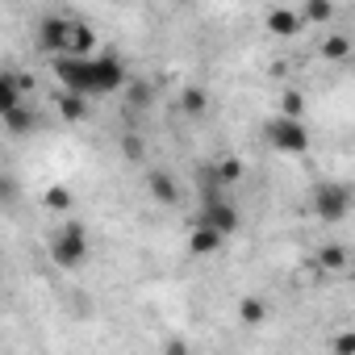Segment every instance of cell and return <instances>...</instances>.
<instances>
[{
	"mask_svg": "<svg viewBox=\"0 0 355 355\" xmlns=\"http://www.w3.org/2000/svg\"><path fill=\"white\" fill-rule=\"evenodd\" d=\"M180 109H184V113H193V117H197V113H205V109H209V92H205V88H197V84H193V88H184V92H180Z\"/></svg>",
	"mask_w": 355,
	"mask_h": 355,
	"instance_id": "obj_21",
	"label": "cell"
},
{
	"mask_svg": "<svg viewBox=\"0 0 355 355\" xmlns=\"http://www.w3.org/2000/svg\"><path fill=\"white\" fill-rule=\"evenodd\" d=\"M67 26H71V17H63V13H46L42 21H38V46L46 51V55H63V46H67Z\"/></svg>",
	"mask_w": 355,
	"mask_h": 355,
	"instance_id": "obj_7",
	"label": "cell"
},
{
	"mask_svg": "<svg viewBox=\"0 0 355 355\" xmlns=\"http://www.w3.org/2000/svg\"><path fill=\"white\" fill-rule=\"evenodd\" d=\"M46 251H51V259H55L59 268L76 272L80 263H88L92 243H88V230H84L80 222H67V226H59V230L46 239Z\"/></svg>",
	"mask_w": 355,
	"mask_h": 355,
	"instance_id": "obj_1",
	"label": "cell"
},
{
	"mask_svg": "<svg viewBox=\"0 0 355 355\" xmlns=\"http://www.w3.org/2000/svg\"><path fill=\"white\" fill-rule=\"evenodd\" d=\"M121 92H125V101H130L134 109H146V105H150V84H142V80H134V84H125Z\"/></svg>",
	"mask_w": 355,
	"mask_h": 355,
	"instance_id": "obj_23",
	"label": "cell"
},
{
	"mask_svg": "<svg viewBox=\"0 0 355 355\" xmlns=\"http://www.w3.org/2000/svg\"><path fill=\"white\" fill-rule=\"evenodd\" d=\"M347 55H351V38H347V34H326V38H322V59L343 63Z\"/></svg>",
	"mask_w": 355,
	"mask_h": 355,
	"instance_id": "obj_20",
	"label": "cell"
},
{
	"mask_svg": "<svg viewBox=\"0 0 355 355\" xmlns=\"http://www.w3.org/2000/svg\"><path fill=\"white\" fill-rule=\"evenodd\" d=\"M263 134H268V142L280 150V155H305L309 150V130H305V121L301 117H272L268 125H263Z\"/></svg>",
	"mask_w": 355,
	"mask_h": 355,
	"instance_id": "obj_2",
	"label": "cell"
},
{
	"mask_svg": "<svg viewBox=\"0 0 355 355\" xmlns=\"http://www.w3.org/2000/svg\"><path fill=\"white\" fill-rule=\"evenodd\" d=\"M222 234L218 230H209V226H201V222H193V230H189V255H197V259H209V255H218L222 251Z\"/></svg>",
	"mask_w": 355,
	"mask_h": 355,
	"instance_id": "obj_11",
	"label": "cell"
},
{
	"mask_svg": "<svg viewBox=\"0 0 355 355\" xmlns=\"http://www.w3.org/2000/svg\"><path fill=\"white\" fill-rule=\"evenodd\" d=\"M55 76H59L63 92H76V96L92 101V59H71V55H59V59H55Z\"/></svg>",
	"mask_w": 355,
	"mask_h": 355,
	"instance_id": "obj_5",
	"label": "cell"
},
{
	"mask_svg": "<svg viewBox=\"0 0 355 355\" xmlns=\"http://www.w3.org/2000/svg\"><path fill=\"white\" fill-rule=\"evenodd\" d=\"M17 180H13V175H0V205H13L17 201Z\"/></svg>",
	"mask_w": 355,
	"mask_h": 355,
	"instance_id": "obj_24",
	"label": "cell"
},
{
	"mask_svg": "<svg viewBox=\"0 0 355 355\" xmlns=\"http://www.w3.org/2000/svg\"><path fill=\"white\" fill-rule=\"evenodd\" d=\"M301 13L297 9H288V5H276V9H268V30L272 34H280V38H293V34H301Z\"/></svg>",
	"mask_w": 355,
	"mask_h": 355,
	"instance_id": "obj_14",
	"label": "cell"
},
{
	"mask_svg": "<svg viewBox=\"0 0 355 355\" xmlns=\"http://www.w3.org/2000/svg\"><path fill=\"white\" fill-rule=\"evenodd\" d=\"M239 322H243V326H263V322H268V301L255 297V293H247V297L239 301Z\"/></svg>",
	"mask_w": 355,
	"mask_h": 355,
	"instance_id": "obj_16",
	"label": "cell"
},
{
	"mask_svg": "<svg viewBox=\"0 0 355 355\" xmlns=\"http://www.w3.org/2000/svg\"><path fill=\"white\" fill-rule=\"evenodd\" d=\"M130 84L121 55H92V96H113Z\"/></svg>",
	"mask_w": 355,
	"mask_h": 355,
	"instance_id": "obj_4",
	"label": "cell"
},
{
	"mask_svg": "<svg viewBox=\"0 0 355 355\" xmlns=\"http://www.w3.org/2000/svg\"><path fill=\"white\" fill-rule=\"evenodd\" d=\"M34 92V80L30 76H17V71H0V117H5L9 109L26 105Z\"/></svg>",
	"mask_w": 355,
	"mask_h": 355,
	"instance_id": "obj_8",
	"label": "cell"
},
{
	"mask_svg": "<svg viewBox=\"0 0 355 355\" xmlns=\"http://www.w3.org/2000/svg\"><path fill=\"white\" fill-rule=\"evenodd\" d=\"M121 155L138 163V159H142V138H134V134H125V138H121Z\"/></svg>",
	"mask_w": 355,
	"mask_h": 355,
	"instance_id": "obj_26",
	"label": "cell"
},
{
	"mask_svg": "<svg viewBox=\"0 0 355 355\" xmlns=\"http://www.w3.org/2000/svg\"><path fill=\"white\" fill-rule=\"evenodd\" d=\"M301 109H305V96L297 88H284L280 92V117H301Z\"/></svg>",
	"mask_w": 355,
	"mask_h": 355,
	"instance_id": "obj_22",
	"label": "cell"
},
{
	"mask_svg": "<svg viewBox=\"0 0 355 355\" xmlns=\"http://www.w3.org/2000/svg\"><path fill=\"white\" fill-rule=\"evenodd\" d=\"M239 180H243V159L239 155H222V159L209 163V184H218V193L226 184H239Z\"/></svg>",
	"mask_w": 355,
	"mask_h": 355,
	"instance_id": "obj_13",
	"label": "cell"
},
{
	"mask_svg": "<svg viewBox=\"0 0 355 355\" xmlns=\"http://www.w3.org/2000/svg\"><path fill=\"white\" fill-rule=\"evenodd\" d=\"M297 13H301V21H318V26H326L338 9L330 5V0H305V5H301Z\"/></svg>",
	"mask_w": 355,
	"mask_h": 355,
	"instance_id": "obj_19",
	"label": "cell"
},
{
	"mask_svg": "<svg viewBox=\"0 0 355 355\" xmlns=\"http://www.w3.org/2000/svg\"><path fill=\"white\" fill-rule=\"evenodd\" d=\"M92 51H96V34H92V26H88V21H76V17H71V26H67V46H63V55H71V59H92Z\"/></svg>",
	"mask_w": 355,
	"mask_h": 355,
	"instance_id": "obj_10",
	"label": "cell"
},
{
	"mask_svg": "<svg viewBox=\"0 0 355 355\" xmlns=\"http://www.w3.org/2000/svg\"><path fill=\"white\" fill-rule=\"evenodd\" d=\"M163 355H193V347H189V338H167Z\"/></svg>",
	"mask_w": 355,
	"mask_h": 355,
	"instance_id": "obj_27",
	"label": "cell"
},
{
	"mask_svg": "<svg viewBox=\"0 0 355 355\" xmlns=\"http://www.w3.org/2000/svg\"><path fill=\"white\" fill-rule=\"evenodd\" d=\"M334 355H355V334L351 330H338L334 334Z\"/></svg>",
	"mask_w": 355,
	"mask_h": 355,
	"instance_id": "obj_25",
	"label": "cell"
},
{
	"mask_svg": "<svg viewBox=\"0 0 355 355\" xmlns=\"http://www.w3.org/2000/svg\"><path fill=\"white\" fill-rule=\"evenodd\" d=\"M313 209H318V218L322 222H343L347 214H351V184H334V180H326L318 193H313Z\"/></svg>",
	"mask_w": 355,
	"mask_h": 355,
	"instance_id": "obj_6",
	"label": "cell"
},
{
	"mask_svg": "<svg viewBox=\"0 0 355 355\" xmlns=\"http://www.w3.org/2000/svg\"><path fill=\"white\" fill-rule=\"evenodd\" d=\"M146 189H150V197L159 205H175V201H180V184H175L171 171H163V167H150L146 171Z\"/></svg>",
	"mask_w": 355,
	"mask_h": 355,
	"instance_id": "obj_12",
	"label": "cell"
},
{
	"mask_svg": "<svg viewBox=\"0 0 355 355\" xmlns=\"http://www.w3.org/2000/svg\"><path fill=\"white\" fill-rule=\"evenodd\" d=\"M197 222L201 226H209V230H218L222 239H230L234 230H239V209H234V201H226L218 189H209L205 193V201H201V214H197Z\"/></svg>",
	"mask_w": 355,
	"mask_h": 355,
	"instance_id": "obj_3",
	"label": "cell"
},
{
	"mask_svg": "<svg viewBox=\"0 0 355 355\" xmlns=\"http://www.w3.org/2000/svg\"><path fill=\"white\" fill-rule=\"evenodd\" d=\"M347 259H351V255H347V247H338V243H326V247L318 251V268H322V272H343Z\"/></svg>",
	"mask_w": 355,
	"mask_h": 355,
	"instance_id": "obj_18",
	"label": "cell"
},
{
	"mask_svg": "<svg viewBox=\"0 0 355 355\" xmlns=\"http://www.w3.org/2000/svg\"><path fill=\"white\" fill-rule=\"evenodd\" d=\"M71 205H76V197H71L67 184H51V189L42 193V209H51V214H67Z\"/></svg>",
	"mask_w": 355,
	"mask_h": 355,
	"instance_id": "obj_17",
	"label": "cell"
},
{
	"mask_svg": "<svg viewBox=\"0 0 355 355\" xmlns=\"http://www.w3.org/2000/svg\"><path fill=\"white\" fill-rule=\"evenodd\" d=\"M0 125H5V134H13V138H30V134L42 125V117H38V109L26 101V105H17V109H9L5 117H0Z\"/></svg>",
	"mask_w": 355,
	"mask_h": 355,
	"instance_id": "obj_9",
	"label": "cell"
},
{
	"mask_svg": "<svg viewBox=\"0 0 355 355\" xmlns=\"http://www.w3.org/2000/svg\"><path fill=\"white\" fill-rule=\"evenodd\" d=\"M55 109H59V117L67 121V125H80V121H88V101L84 96H76V92H55Z\"/></svg>",
	"mask_w": 355,
	"mask_h": 355,
	"instance_id": "obj_15",
	"label": "cell"
}]
</instances>
